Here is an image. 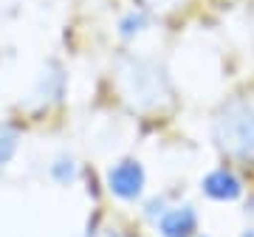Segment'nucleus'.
Wrapping results in <instances>:
<instances>
[{"label":"nucleus","instance_id":"obj_1","mask_svg":"<svg viewBox=\"0 0 254 237\" xmlns=\"http://www.w3.org/2000/svg\"><path fill=\"white\" fill-rule=\"evenodd\" d=\"M119 85L125 99L138 110H155L164 102H170V85L164 71L144 57L125 59V65L119 68Z\"/></svg>","mask_w":254,"mask_h":237},{"label":"nucleus","instance_id":"obj_2","mask_svg":"<svg viewBox=\"0 0 254 237\" xmlns=\"http://www.w3.org/2000/svg\"><path fill=\"white\" fill-rule=\"evenodd\" d=\"M215 136L226 150L254 155V99H232L215 124Z\"/></svg>","mask_w":254,"mask_h":237},{"label":"nucleus","instance_id":"obj_3","mask_svg":"<svg viewBox=\"0 0 254 237\" xmlns=\"http://www.w3.org/2000/svg\"><path fill=\"white\" fill-rule=\"evenodd\" d=\"M108 192L113 198L125 203H136L141 195H144V186H147V173L138 158H122L116 164L108 167Z\"/></svg>","mask_w":254,"mask_h":237},{"label":"nucleus","instance_id":"obj_4","mask_svg":"<svg viewBox=\"0 0 254 237\" xmlns=\"http://www.w3.org/2000/svg\"><path fill=\"white\" fill-rule=\"evenodd\" d=\"M158 232L161 237H195L198 232V212L187 206H173L158 218Z\"/></svg>","mask_w":254,"mask_h":237},{"label":"nucleus","instance_id":"obj_5","mask_svg":"<svg viewBox=\"0 0 254 237\" xmlns=\"http://www.w3.org/2000/svg\"><path fill=\"white\" fill-rule=\"evenodd\" d=\"M200 189L206 192L212 201L229 203V201H237V198L243 195V183H240V178H237L232 170L220 167V170H215V173H209L206 178H203Z\"/></svg>","mask_w":254,"mask_h":237},{"label":"nucleus","instance_id":"obj_6","mask_svg":"<svg viewBox=\"0 0 254 237\" xmlns=\"http://www.w3.org/2000/svg\"><path fill=\"white\" fill-rule=\"evenodd\" d=\"M63 91H65V73L51 65L48 71L40 73L37 88H34V96L48 105V102H60V99H63Z\"/></svg>","mask_w":254,"mask_h":237},{"label":"nucleus","instance_id":"obj_7","mask_svg":"<svg viewBox=\"0 0 254 237\" xmlns=\"http://www.w3.org/2000/svg\"><path fill=\"white\" fill-rule=\"evenodd\" d=\"M48 175H51V181L60 183V186H73L76 178H79V164H76V158L71 153H60L51 161L48 167Z\"/></svg>","mask_w":254,"mask_h":237},{"label":"nucleus","instance_id":"obj_8","mask_svg":"<svg viewBox=\"0 0 254 237\" xmlns=\"http://www.w3.org/2000/svg\"><path fill=\"white\" fill-rule=\"evenodd\" d=\"M147 28H150V14H147L144 9H130L119 17L116 31H119L122 40H136L138 34H144Z\"/></svg>","mask_w":254,"mask_h":237},{"label":"nucleus","instance_id":"obj_9","mask_svg":"<svg viewBox=\"0 0 254 237\" xmlns=\"http://www.w3.org/2000/svg\"><path fill=\"white\" fill-rule=\"evenodd\" d=\"M20 150V133L14 127H0V173L11 164V158L17 155Z\"/></svg>","mask_w":254,"mask_h":237},{"label":"nucleus","instance_id":"obj_10","mask_svg":"<svg viewBox=\"0 0 254 237\" xmlns=\"http://www.w3.org/2000/svg\"><path fill=\"white\" fill-rule=\"evenodd\" d=\"M144 6H150V9H161V11H167V9H175V6H181L184 0H141Z\"/></svg>","mask_w":254,"mask_h":237},{"label":"nucleus","instance_id":"obj_11","mask_svg":"<svg viewBox=\"0 0 254 237\" xmlns=\"http://www.w3.org/2000/svg\"><path fill=\"white\" fill-rule=\"evenodd\" d=\"M246 237H254V232H252V235H246Z\"/></svg>","mask_w":254,"mask_h":237}]
</instances>
